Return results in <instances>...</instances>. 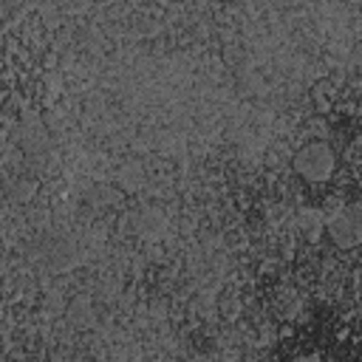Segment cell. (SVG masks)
Instances as JSON below:
<instances>
[{
    "label": "cell",
    "instance_id": "cell-1",
    "mask_svg": "<svg viewBox=\"0 0 362 362\" xmlns=\"http://www.w3.org/2000/svg\"><path fill=\"white\" fill-rule=\"evenodd\" d=\"M294 164H297V170H300L305 178L322 181V178H328V173L334 170V156H331V150H328L322 141H314V144H308V147H303V150L297 153Z\"/></svg>",
    "mask_w": 362,
    "mask_h": 362
}]
</instances>
